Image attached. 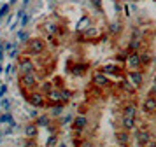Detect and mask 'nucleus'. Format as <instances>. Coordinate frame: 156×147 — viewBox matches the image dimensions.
Returning <instances> with one entry per match:
<instances>
[{"label":"nucleus","instance_id":"1","mask_svg":"<svg viewBox=\"0 0 156 147\" xmlns=\"http://www.w3.org/2000/svg\"><path fill=\"white\" fill-rule=\"evenodd\" d=\"M25 44H27V51L25 53L28 56L42 54L44 51H46V39H42V37H32Z\"/></svg>","mask_w":156,"mask_h":147},{"label":"nucleus","instance_id":"2","mask_svg":"<svg viewBox=\"0 0 156 147\" xmlns=\"http://www.w3.org/2000/svg\"><path fill=\"white\" fill-rule=\"evenodd\" d=\"M25 96H27V102H28L32 107H35V109H44L48 102H46V95L41 93V91H35V89H30L27 93H23Z\"/></svg>","mask_w":156,"mask_h":147},{"label":"nucleus","instance_id":"3","mask_svg":"<svg viewBox=\"0 0 156 147\" xmlns=\"http://www.w3.org/2000/svg\"><path fill=\"white\" fill-rule=\"evenodd\" d=\"M37 74L35 72H28V74H20V88L23 93L37 88Z\"/></svg>","mask_w":156,"mask_h":147},{"label":"nucleus","instance_id":"4","mask_svg":"<svg viewBox=\"0 0 156 147\" xmlns=\"http://www.w3.org/2000/svg\"><path fill=\"white\" fill-rule=\"evenodd\" d=\"M91 82L95 88H98V89H105V88H111L112 82H111V79L104 74V72H100V70H95L91 75Z\"/></svg>","mask_w":156,"mask_h":147},{"label":"nucleus","instance_id":"5","mask_svg":"<svg viewBox=\"0 0 156 147\" xmlns=\"http://www.w3.org/2000/svg\"><path fill=\"white\" fill-rule=\"evenodd\" d=\"M125 79L133 86L135 89H139V88H142V84H144V72H140L139 68L137 70H128L126 74H125Z\"/></svg>","mask_w":156,"mask_h":147},{"label":"nucleus","instance_id":"6","mask_svg":"<svg viewBox=\"0 0 156 147\" xmlns=\"http://www.w3.org/2000/svg\"><path fill=\"white\" fill-rule=\"evenodd\" d=\"M140 109L144 114H147V116H154L156 114V96L154 95H147V96L142 100V105Z\"/></svg>","mask_w":156,"mask_h":147},{"label":"nucleus","instance_id":"7","mask_svg":"<svg viewBox=\"0 0 156 147\" xmlns=\"http://www.w3.org/2000/svg\"><path fill=\"white\" fill-rule=\"evenodd\" d=\"M133 131H135L133 138H135V144H137V145H144V147H146L149 140H153V138H151L149 130H147V128H144V126L139 128V130H133Z\"/></svg>","mask_w":156,"mask_h":147},{"label":"nucleus","instance_id":"8","mask_svg":"<svg viewBox=\"0 0 156 147\" xmlns=\"http://www.w3.org/2000/svg\"><path fill=\"white\" fill-rule=\"evenodd\" d=\"M125 67L128 70H137L140 68V58H139V51H130L125 58Z\"/></svg>","mask_w":156,"mask_h":147},{"label":"nucleus","instance_id":"9","mask_svg":"<svg viewBox=\"0 0 156 147\" xmlns=\"http://www.w3.org/2000/svg\"><path fill=\"white\" fill-rule=\"evenodd\" d=\"M42 30L46 32V37H55V35L60 33V25H58L56 21L48 19L42 23Z\"/></svg>","mask_w":156,"mask_h":147},{"label":"nucleus","instance_id":"10","mask_svg":"<svg viewBox=\"0 0 156 147\" xmlns=\"http://www.w3.org/2000/svg\"><path fill=\"white\" fill-rule=\"evenodd\" d=\"M18 70L20 74H28V72H35V63L32 58H21L18 63Z\"/></svg>","mask_w":156,"mask_h":147},{"label":"nucleus","instance_id":"11","mask_svg":"<svg viewBox=\"0 0 156 147\" xmlns=\"http://www.w3.org/2000/svg\"><path fill=\"white\" fill-rule=\"evenodd\" d=\"M88 124H90V121H88L86 116H77V117L72 119L70 128L74 130V131H84L86 128H88Z\"/></svg>","mask_w":156,"mask_h":147},{"label":"nucleus","instance_id":"12","mask_svg":"<svg viewBox=\"0 0 156 147\" xmlns=\"http://www.w3.org/2000/svg\"><path fill=\"white\" fill-rule=\"evenodd\" d=\"M100 72H104L105 75H116V77H121V67L119 65H116V63H107V65H102L100 67Z\"/></svg>","mask_w":156,"mask_h":147},{"label":"nucleus","instance_id":"13","mask_svg":"<svg viewBox=\"0 0 156 147\" xmlns=\"http://www.w3.org/2000/svg\"><path fill=\"white\" fill-rule=\"evenodd\" d=\"M46 102L49 105L55 103H62V96H60V88H51L48 93H46Z\"/></svg>","mask_w":156,"mask_h":147},{"label":"nucleus","instance_id":"14","mask_svg":"<svg viewBox=\"0 0 156 147\" xmlns=\"http://www.w3.org/2000/svg\"><path fill=\"white\" fill-rule=\"evenodd\" d=\"M135 128H137V121H135V117H132V116H123V119H121V130L133 131Z\"/></svg>","mask_w":156,"mask_h":147},{"label":"nucleus","instance_id":"15","mask_svg":"<svg viewBox=\"0 0 156 147\" xmlns=\"http://www.w3.org/2000/svg\"><path fill=\"white\" fill-rule=\"evenodd\" d=\"M116 142L119 144V145H130V131L126 130H119V131H116Z\"/></svg>","mask_w":156,"mask_h":147},{"label":"nucleus","instance_id":"16","mask_svg":"<svg viewBox=\"0 0 156 147\" xmlns=\"http://www.w3.org/2000/svg\"><path fill=\"white\" fill-rule=\"evenodd\" d=\"M37 135H39V126L35 123H28V124L25 126V137L27 138H37Z\"/></svg>","mask_w":156,"mask_h":147},{"label":"nucleus","instance_id":"17","mask_svg":"<svg viewBox=\"0 0 156 147\" xmlns=\"http://www.w3.org/2000/svg\"><path fill=\"white\" fill-rule=\"evenodd\" d=\"M137 112H139V107L135 102H130V103L125 105L123 109V116H132V117H137Z\"/></svg>","mask_w":156,"mask_h":147},{"label":"nucleus","instance_id":"18","mask_svg":"<svg viewBox=\"0 0 156 147\" xmlns=\"http://www.w3.org/2000/svg\"><path fill=\"white\" fill-rule=\"evenodd\" d=\"M81 33L84 35V39H98L100 37V32H98V28H95V26H88V28H84Z\"/></svg>","mask_w":156,"mask_h":147},{"label":"nucleus","instance_id":"19","mask_svg":"<svg viewBox=\"0 0 156 147\" xmlns=\"http://www.w3.org/2000/svg\"><path fill=\"white\" fill-rule=\"evenodd\" d=\"M139 58H140V67H147L153 61V54L149 51H139Z\"/></svg>","mask_w":156,"mask_h":147},{"label":"nucleus","instance_id":"20","mask_svg":"<svg viewBox=\"0 0 156 147\" xmlns=\"http://www.w3.org/2000/svg\"><path fill=\"white\" fill-rule=\"evenodd\" d=\"M35 124L39 126V128H42V126H49L51 124V117L48 116V114H39L35 117Z\"/></svg>","mask_w":156,"mask_h":147},{"label":"nucleus","instance_id":"21","mask_svg":"<svg viewBox=\"0 0 156 147\" xmlns=\"http://www.w3.org/2000/svg\"><path fill=\"white\" fill-rule=\"evenodd\" d=\"M86 70H88V65H86V63H79V65H74V67H72V70H70V74L72 75H83V74H84Z\"/></svg>","mask_w":156,"mask_h":147},{"label":"nucleus","instance_id":"22","mask_svg":"<svg viewBox=\"0 0 156 147\" xmlns=\"http://www.w3.org/2000/svg\"><path fill=\"white\" fill-rule=\"evenodd\" d=\"M142 42L144 40H140V39H132V37H130V42H128V53H130V51H140Z\"/></svg>","mask_w":156,"mask_h":147},{"label":"nucleus","instance_id":"23","mask_svg":"<svg viewBox=\"0 0 156 147\" xmlns=\"http://www.w3.org/2000/svg\"><path fill=\"white\" fill-rule=\"evenodd\" d=\"M72 95H74V93H72L70 89H67V88H63V86L60 88V96H62V103H67V102H70Z\"/></svg>","mask_w":156,"mask_h":147},{"label":"nucleus","instance_id":"24","mask_svg":"<svg viewBox=\"0 0 156 147\" xmlns=\"http://www.w3.org/2000/svg\"><path fill=\"white\" fill-rule=\"evenodd\" d=\"M121 30H123V25H121L119 21H114V23L109 25V33L111 35H119Z\"/></svg>","mask_w":156,"mask_h":147},{"label":"nucleus","instance_id":"25","mask_svg":"<svg viewBox=\"0 0 156 147\" xmlns=\"http://www.w3.org/2000/svg\"><path fill=\"white\" fill-rule=\"evenodd\" d=\"M90 23H91L90 16H83V18H81V21H79V25H77V28H76V30H77V32H83L84 28L90 26Z\"/></svg>","mask_w":156,"mask_h":147},{"label":"nucleus","instance_id":"26","mask_svg":"<svg viewBox=\"0 0 156 147\" xmlns=\"http://www.w3.org/2000/svg\"><path fill=\"white\" fill-rule=\"evenodd\" d=\"M53 109H51V116H55V117H60L62 114H63V105L62 103H55L51 105Z\"/></svg>","mask_w":156,"mask_h":147},{"label":"nucleus","instance_id":"27","mask_svg":"<svg viewBox=\"0 0 156 147\" xmlns=\"http://www.w3.org/2000/svg\"><path fill=\"white\" fill-rule=\"evenodd\" d=\"M14 119H12V116H11V112L5 110L2 116H0V123H4V124H9V123H12Z\"/></svg>","mask_w":156,"mask_h":147},{"label":"nucleus","instance_id":"28","mask_svg":"<svg viewBox=\"0 0 156 147\" xmlns=\"http://www.w3.org/2000/svg\"><path fill=\"white\" fill-rule=\"evenodd\" d=\"M16 39H18V42H23V44H25V42L30 39V35H28V32H25V30H20Z\"/></svg>","mask_w":156,"mask_h":147},{"label":"nucleus","instance_id":"29","mask_svg":"<svg viewBox=\"0 0 156 147\" xmlns=\"http://www.w3.org/2000/svg\"><path fill=\"white\" fill-rule=\"evenodd\" d=\"M51 88H55V86H53V82H51V81H44V82L41 84V89H39V91L46 95V93H48V91H49Z\"/></svg>","mask_w":156,"mask_h":147},{"label":"nucleus","instance_id":"30","mask_svg":"<svg viewBox=\"0 0 156 147\" xmlns=\"http://www.w3.org/2000/svg\"><path fill=\"white\" fill-rule=\"evenodd\" d=\"M0 107H2L4 110H9V109H11V102H9V98L0 96Z\"/></svg>","mask_w":156,"mask_h":147},{"label":"nucleus","instance_id":"31","mask_svg":"<svg viewBox=\"0 0 156 147\" xmlns=\"http://www.w3.org/2000/svg\"><path fill=\"white\" fill-rule=\"evenodd\" d=\"M9 9H11V5H9V4H5V5L0 7V23H2V19H4V18L9 14Z\"/></svg>","mask_w":156,"mask_h":147},{"label":"nucleus","instance_id":"32","mask_svg":"<svg viewBox=\"0 0 156 147\" xmlns=\"http://www.w3.org/2000/svg\"><path fill=\"white\" fill-rule=\"evenodd\" d=\"M121 86H123V89L126 91V93H135V88H133V86H132L130 82H128L126 79H125V81L121 82Z\"/></svg>","mask_w":156,"mask_h":147},{"label":"nucleus","instance_id":"33","mask_svg":"<svg viewBox=\"0 0 156 147\" xmlns=\"http://www.w3.org/2000/svg\"><path fill=\"white\" fill-rule=\"evenodd\" d=\"M58 144V137L56 135H51L49 138H48V142H46V145L48 147H53V145H56Z\"/></svg>","mask_w":156,"mask_h":147},{"label":"nucleus","instance_id":"34","mask_svg":"<svg viewBox=\"0 0 156 147\" xmlns=\"http://www.w3.org/2000/svg\"><path fill=\"white\" fill-rule=\"evenodd\" d=\"M28 21H30V14H27V12H25V14L21 16V26L25 28L27 25H28Z\"/></svg>","mask_w":156,"mask_h":147},{"label":"nucleus","instance_id":"35","mask_svg":"<svg viewBox=\"0 0 156 147\" xmlns=\"http://www.w3.org/2000/svg\"><path fill=\"white\" fill-rule=\"evenodd\" d=\"M7 84H0V96H4V95H5V93H7Z\"/></svg>","mask_w":156,"mask_h":147},{"label":"nucleus","instance_id":"36","mask_svg":"<svg viewBox=\"0 0 156 147\" xmlns=\"http://www.w3.org/2000/svg\"><path fill=\"white\" fill-rule=\"evenodd\" d=\"M28 116H30V119H32V121H35V117L39 116V112H37L35 109H32V110L28 112Z\"/></svg>","mask_w":156,"mask_h":147},{"label":"nucleus","instance_id":"37","mask_svg":"<svg viewBox=\"0 0 156 147\" xmlns=\"http://www.w3.org/2000/svg\"><path fill=\"white\" fill-rule=\"evenodd\" d=\"M149 95H154L156 96V81L151 84V88H149Z\"/></svg>","mask_w":156,"mask_h":147},{"label":"nucleus","instance_id":"38","mask_svg":"<svg viewBox=\"0 0 156 147\" xmlns=\"http://www.w3.org/2000/svg\"><path fill=\"white\" fill-rule=\"evenodd\" d=\"M93 5L97 7L98 11H102V2H100V0H93Z\"/></svg>","mask_w":156,"mask_h":147},{"label":"nucleus","instance_id":"39","mask_svg":"<svg viewBox=\"0 0 156 147\" xmlns=\"http://www.w3.org/2000/svg\"><path fill=\"white\" fill-rule=\"evenodd\" d=\"M4 60V42H0V61Z\"/></svg>","mask_w":156,"mask_h":147},{"label":"nucleus","instance_id":"40","mask_svg":"<svg viewBox=\"0 0 156 147\" xmlns=\"http://www.w3.org/2000/svg\"><path fill=\"white\" fill-rule=\"evenodd\" d=\"M12 70H14V65H7V68H5V74H12Z\"/></svg>","mask_w":156,"mask_h":147},{"label":"nucleus","instance_id":"41","mask_svg":"<svg viewBox=\"0 0 156 147\" xmlns=\"http://www.w3.org/2000/svg\"><path fill=\"white\" fill-rule=\"evenodd\" d=\"M125 14H126V18H130V11H128V5H125Z\"/></svg>","mask_w":156,"mask_h":147},{"label":"nucleus","instance_id":"42","mask_svg":"<svg viewBox=\"0 0 156 147\" xmlns=\"http://www.w3.org/2000/svg\"><path fill=\"white\" fill-rule=\"evenodd\" d=\"M16 2H18V0H11V2H9V5H14Z\"/></svg>","mask_w":156,"mask_h":147},{"label":"nucleus","instance_id":"43","mask_svg":"<svg viewBox=\"0 0 156 147\" xmlns=\"http://www.w3.org/2000/svg\"><path fill=\"white\" fill-rule=\"evenodd\" d=\"M30 4V0H23V5H28Z\"/></svg>","mask_w":156,"mask_h":147},{"label":"nucleus","instance_id":"44","mask_svg":"<svg viewBox=\"0 0 156 147\" xmlns=\"http://www.w3.org/2000/svg\"><path fill=\"white\" fill-rule=\"evenodd\" d=\"M154 81H156V72H154Z\"/></svg>","mask_w":156,"mask_h":147},{"label":"nucleus","instance_id":"45","mask_svg":"<svg viewBox=\"0 0 156 147\" xmlns=\"http://www.w3.org/2000/svg\"><path fill=\"white\" fill-rule=\"evenodd\" d=\"M0 74H2V67H0Z\"/></svg>","mask_w":156,"mask_h":147}]
</instances>
